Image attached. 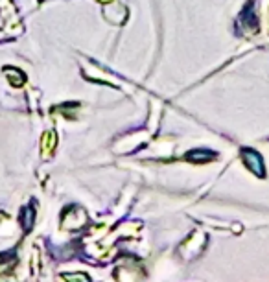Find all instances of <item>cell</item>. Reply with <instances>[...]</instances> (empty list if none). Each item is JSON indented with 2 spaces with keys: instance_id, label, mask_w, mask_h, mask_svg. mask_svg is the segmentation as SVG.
Instances as JSON below:
<instances>
[{
  "instance_id": "6da1fadb",
  "label": "cell",
  "mask_w": 269,
  "mask_h": 282,
  "mask_svg": "<svg viewBox=\"0 0 269 282\" xmlns=\"http://www.w3.org/2000/svg\"><path fill=\"white\" fill-rule=\"evenodd\" d=\"M242 161L245 168H249V172H253L258 177H265V164L264 159L258 152H254L251 148H242Z\"/></svg>"
},
{
  "instance_id": "7a4b0ae2",
  "label": "cell",
  "mask_w": 269,
  "mask_h": 282,
  "mask_svg": "<svg viewBox=\"0 0 269 282\" xmlns=\"http://www.w3.org/2000/svg\"><path fill=\"white\" fill-rule=\"evenodd\" d=\"M240 22H242V26L247 28L249 31H258V17L254 13L253 2H249V4L243 8L242 15H240Z\"/></svg>"
},
{
  "instance_id": "3957f363",
  "label": "cell",
  "mask_w": 269,
  "mask_h": 282,
  "mask_svg": "<svg viewBox=\"0 0 269 282\" xmlns=\"http://www.w3.org/2000/svg\"><path fill=\"white\" fill-rule=\"evenodd\" d=\"M187 159L192 162H208L212 161V159H216V153L208 152V150H194V152L188 153Z\"/></svg>"
}]
</instances>
